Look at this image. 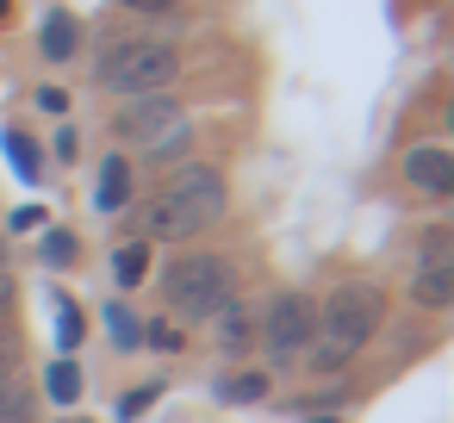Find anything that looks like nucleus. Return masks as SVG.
I'll list each match as a JSON object with an SVG mask.
<instances>
[{"label": "nucleus", "mask_w": 454, "mask_h": 423, "mask_svg": "<svg viewBox=\"0 0 454 423\" xmlns=\"http://www.w3.org/2000/svg\"><path fill=\"white\" fill-rule=\"evenodd\" d=\"M162 299H168V311H175L181 324H212V317L237 299L231 262H224V255H175V262L162 268Z\"/></svg>", "instance_id": "3"}, {"label": "nucleus", "mask_w": 454, "mask_h": 423, "mask_svg": "<svg viewBox=\"0 0 454 423\" xmlns=\"http://www.w3.org/2000/svg\"><path fill=\"white\" fill-rule=\"evenodd\" d=\"M218 398L224 404H255V398H268V373H231L218 386Z\"/></svg>", "instance_id": "13"}, {"label": "nucleus", "mask_w": 454, "mask_h": 423, "mask_svg": "<svg viewBox=\"0 0 454 423\" xmlns=\"http://www.w3.org/2000/svg\"><path fill=\"white\" fill-rule=\"evenodd\" d=\"M156 392H162V386H137V392H131V398L119 404V417H144V404H150Z\"/></svg>", "instance_id": "21"}, {"label": "nucleus", "mask_w": 454, "mask_h": 423, "mask_svg": "<svg viewBox=\"0 0 454 423\" xmlns=\"http://www.w3.org/2000/svg\"><path fill=\"white\" fill-rule=\"evenodd\" d=\"M411 299L423 311H448L454 305V231L435 224L417 249V268H411Z\"/></svg>", "instance_id": "7"}, {"label": "nucleus", "mask_w": 454, "mask_h": 423, "mask_svg": "<svg viewBox=\"0 0 454 423\" xmlns=\"http://www.w3.org/2000/svg\"><path fill=\"white\" fill-rule=\"evenodd\" d=\"M373 330H380V293L361 286V280H348V286H336V293L317 305V336H311L305 361H311L317 373H342V367L367 349Z\"/></svg>", "instance_id": "2"}, {"label": "nucleus", "mask_w": 454, "mask_h": 423, "mask_svg": "<svg viewBox=\"0 0 454 423\" xmlns=\"http://www.w3.org/2000/svg\"><path fill=\"white\" fill-rule=\"evenodd\" d=\"M57 342H63V349L82 342V311H75L69 299H57Z\"/></svg>", "instance_id": "18"}, {"label": "nucleus", "mask_w": 454, "mask_h": 423, "mask_svg": "<svg viewBox=\"0 0 454 423\" xmlns=\"http://www.w3.org/2000/svg\"><path fill=\"white\" fill-rule=\"evenodd\" d=\"M119 137L125 144H137V150H150V156H181L187 150V119H181V106L168 100V94H137L125 113H119Z\"/></svg>", "instance_id": "5"}, {"label": "nucleus", "mask_w": 454, "mask_h": 423, "mask_svg": "<svg viewBox=\"0 0 454 423\" xmlns=\"http://www.w3.org/2000/svg\"><path fill=\"white\" fill-rule=\"evenodd\" d=\"M7 156H13V168H20V181H38V150H32L26 131H7Z\"/></svg>", "instance_id": "16"}, {"label": "nucleus", "mask_w": 454, "mask_h": 423, "mask_svg": "<svg viewBox=\"0 0 454 423\" xmlns=\"http://www.w3.org/2000/svg\"><path fill=\"white\" fill-rule=\"evenodd\" d=\"M218 218H224V175L206 168V162H187V168L168 175V187H162L156 206L144 212V231H150L156 243H187V237H200L206 224H218Z\"/></svg>", "instance_id": "1"}, {"label": "nucleus", "mask_w": 454, "mask_h": 423, "mask_svg": "<svg viewBox=\"0 0 454 423\" xmlns=\"http://www.w3.org/2000/svg\"><path fill=\"white\" fill-rule=\"evenodd\" d=\"M262 342H268V355L274 361H299L305 349H311V336H317V305L305 299V293H280L268 311H262Z\"/></svg>", "instance_id": "6"}, {"label": "nucleus", "mask_w": 454, "mask_h": 423, "mask_svg": "<svg viewBox=\"0 0 454 423\" xmlns=\"http://www.w3.org/2000/svg\"><path fill=\"white\" fill-rule=\"evenodd\" d=\"M106 330H113L119 349H137V317H131L125 305H106Z\"/></svg>", "instance_id": "17"}, {"label": "nucleus", "mask_w": 454, "mask_h": 423, "mask_svg": "<svg viewBox=\"0 0 454 423\" xmlns=\"http://www.w3.org/2000/svg\"><path fill=\"white\" fill-rule=\"evenodd\" d=\"M44 262H51V268H69V262H75V237H69V231H51V237H44Z\"/></svg>", "instance_id": "19"}, {"label": "nucleus", "mask_w": 454, "mask_h": 423, "mask_svg": "<svg viewBox=\"0 0 454 423\" xmlns=\"http://www.w3.org/2000/svg\"><path fill=\"white\" fill-rule=\"evenodd\" d=\"M125 7H131V13H175L181 0H125Z\"/></svg>", "instance_id": "23"}, {"label": "nucleus", "mask_w": 454, "mask_h": 423, "mask_svg": "<svg viewBox=\"0 0 454 423\" xmlns=\"http://www.w3.org/2000/svg\"><path fill=\"white\" fill-rule=\"evenodd\" d=\"M324 423H330V417H324Z\"/></svg>", "instance_id": "26"}, {"label": "nucleus", "mask_w": 454, "mask_h": 423, "mask_svg": "<svg viewBox=\"0 0 454 423\" xmlns=\"http://www.w3.org/2000/svg\"><path fill=\"white\" fill-rule=\"evenodd\" d=\"M404 175H411V187H423V193H454V156H448L442 144L411 150V156H404Z\"/></svg>", "instance_id": "8"}, {"label": "nucleus", "mask_w": 454, "mask_h": 423, "mask_svg": "<svg viewBox=\"0 0 454 423\" xmlns=\"http://www.w3.org/2000/svg\"><path fill=\"white\" fill-rule=\"evenodd\" d=\"M113 274H119V286H137V280L150 274V249H144V243H125L119 262H113Z\"/></svg>", "instance_id": "15"}, {"label": "nucleus", "mask_w": 454, "mask_h": 423, "mask_svg": "<svg viewBox=\"0 0 454 423\" xmlns=\"http://www.w3.org/2000/svg\"><path fill=\"white\" fill-rule=\"evenodd\" d=\"M0 20H7V0H0Z\"/></svg>", "instance_id": "25"}, {"label": "nucleus", "mask_w": 454, "mask_h": 423, "mask_svg": "<svg viewBox=\"0 0 454 423\" xmlns=\"http://www.w3.org/2000/svg\"><path fill=\"white\" fill-rule=\"evenodd\" d=\"M7 305H13V280H7V268H0V317H7Z\"/></svg>", "instance_id": "24"}, {"label": "nucleus", "mask_w": 454, "mask_h": 423, "mask_svg": "<svg viewBox=\"0 0 454 423\" xmlns=\"http://www.w3.org/2000/svg\"><path fill=\"white\" fill-rule=\"evenodd\" d=\"M32 417H38L32 392H26V386H13V380H0V423H32Z\"/></svg>", "instance_id": "14"}, {"label": "nucleus", "mask_w": 454, "mask_h": 423, "mask_svg": "<svg viewBox=\"0 0 454 423\" xmlns=\"http://www.w3.org/2000/svg\"><path fill=\"white\" fill-rule=\"evenodd\" d=\"M125 200H131V168H125V156H106V168L94 181V206L100 212H119Z\"/></svg>", "instance_id": "10"}, {"label": "nucleus", "mask_w": 454, "mask_h": 423, "mask_svg": "<svg viewBox=\"0 0 454 423\" xmlns=\"http://www.w3.org/2000/svg\"><path fill=\"white\" fill-rule=\"evenodd\" d=\"M175 69H181V57L168 44H156V38H119L100 57V88L106 94H131V100L137 94H168Z\"/></svg>", "instance_id": "4"}, {"label": "nucleus", "mask_w": 454, "mask_h": 423, "mask_svg": "<svg viewBox=\"0 0 454 423\" xmlns=\"http://www.w3.org/2000/svg\"><path fill=\"white\" fill-rule=\"evenodd\" d=\"M38 38H44V57H51V63H69V57H75V38H82V26H75L69 13H51Z\"/></svg>", "instance_id": "11"}, {"label": "nucleus", "mask_w": 454, "mask_h": 423, "mask_svg": "<svg viewBox=\"0 0 454 423\" xmlns=\"http://www.w3.org/2000/svg\"><path fill=\"white\" fill-rule=\"evenodd\" d=\"M150 342H156V349H181V330H175V324H150Z\"/></svg>", "instance_id": "22"}, {"label": "nucleus", "mask_w": 454, "mask_h": 423, "mask_svg": "<svg viewBox=\"0 0 454 423\" xmlns=\"http://www.w3.org/2000/svg\"><path fill=\"white\" fill-rule=\"evenodd\" d=\"M44 386H51V398H57V404H75V398H82V367H75V361H51Z\"/></svg>", "instance_id": "12"}, {"label": "nucleus", "mask_w": 454, "mask_h": 423, "mask_svg": "<svg viewBox=\"0 0 454 423\" xmlns=\"http://www.w3.org/2000/svg\"><path fill=\"white\" fill-rule=\"evenodd\" d=\"M212 336H218V349H224V355H243V349L255 342V311L231 299V305L212 317Z\"/></svg>", "instance_id": "9"}, {"label": "nucleus", "mask_w": 454, "mask_h": 423, "mask_svg": "<svg viewBox=\"0 0 454 423\" xmlns=\"http://www.w3.org/2000/svg\"><path fill=\"white\" fill-rule=\"evenodd\" d=\"M13 367H20V342L0 330V380H13Z\"/></svg>", "instance_id": "20"}]
</instances>
